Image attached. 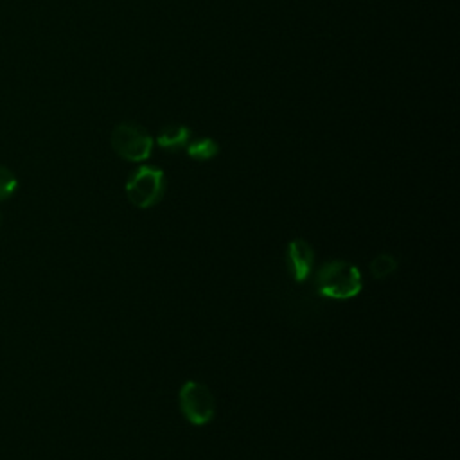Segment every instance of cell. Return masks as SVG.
I'll list each match as a JSON object with an SVG mask.
<instances>
[{
	"label": "cell",
	"instance_id": "obj_4",
	"mask_svg": "<svg viewBox=\"0 0 460 460\" xmlns=\"http://www.w3.org/2000/svg\"><path fill=\"white\" fill-rule=\"evenodd\" d=\"M181 415L194 426H203L214 419L216 401L210 388L199 381H185L178 394Z\"/></svg>",
	"mask_w": 460,
	"mask_h": 460
},
{
	"label": "cell",
	"instance_id": "obj_6",
	"mask_svg": "<svg viewBox=\"0 0 460 460\" xmlns=\"http://www.w3.org/2000/svg\"><path fill=\"white\" fill-rule=\"evenodd\" d=\"M192 138V133L183 124H167L162 128V131L156 137V144L165 151H180L185 149L189 140Z\"/></svg>",
	"mask_w": 460,
	"mask_h": 460
},
{
	"label": "cell",
	"instance_id": "obj_5",
	"mask_svg": "<svg viewBox=\"0 0 460 460\" xmlns=\"http://www.w3.org/2000/svg\"><path fill=\"white\" fill-rule=\"evenodd\" d=\"M288 264L296 282L305 280L314 264L313 246L305 239H293L288 246Z\"/></svg>",
	"mask_w": 460,
	"mask_h": 460
},
{
	"label": "cell",
	"instance_id": "obj_1",
	"mask_svg": "<svg viewBox=\"0 0 460 460\" xmlns=\"http://www.w3.org/2000/svg\"><path fill=\"white\" fill-rule=\"evenodd\" d=\"M316 291L332 300H349L359 295L363 282L359 270L347 261H329L325 262L314 277Z\"/></svg>",
	"mask_w": 460,
	"mask_h": 460
},
{
	"label": "cell",
	"instance_id": "obj_7",
	"mask_svg": "<svg viewBox=\"0 0 460 460\" xmlns=\"http://www.w3.org/2000/svg\"><path fill=\"white\" fill-rule=\"evenodd\" d=\"M185 151L194 160H210L219 153V146L214 138L203 137V138H190L185 146Z\"/></svg>",
	"mask_w": 460,
	"mask_h": 460
},
{
	"label": "cell",
	"instance_id": "obj_10",
	"mask_svg": "<svg viewBox=\"0 0 460 460\" xmlns=\"http://www.w3.org/2000/svg\"><path fill=\"white\" fill-rule=\"evenodd\" d=\"M0 221H2V216H0Z\"/></svg>",
	"mask_w": 460,
	"mask_h": 460
},
{
	"label": "cell",
	"instance_id": "obj_2",
	"mask_svg": "<svg viewBox=\"0 0 460 460\" xmlns=\"http://www.w3.org/2000/svg\"><path fill=\"white\" fill-rule=\"evenodd\" d=\"M111 149L128 162H144L153 151V137L146 128L133 120L119 122L110 135Z\"/></svg>",
	"mask_w": 460,
	"mask_h": 460
},
{
	"label": "cell",
	"instance_id": "obj_8",
	"mask_svg": "<svg viewBox=\"0 0 460 460\" xmlns=\"http://www.w3.org/2000/svg\"><path fill=\"white\" fill-rule=\"evenodd\" d=\"M397 270V259L392 253H377L370 261V273L376 280H383L390 277Z\"/></svg>",
	"mask_w": 460,
	"mask_h": 460
},
{
	"label": "cell",
	"instance_id": "obj_3",
	"mask_svg": "<svg viewBox=\"0 0 460 460\" xmlns=\"http://www.w3.org/2000/svg\"><path fill=\"white\" fill-rule=\"evenodd\" d=\"M165 192V174L153 165L137 167L126 181V196L137 208H149L156 205Z\"/></svg>",
	"mask_w": 460,
	"mask_h": 460
},
{
	"label": "cell",
	"instance_id": "obj_9",
	"mask_svg": "<svg viewBox=\"0 0 460 460\" xmlns=\"http://www.w3.org/2000/svg\"><path fill=\"white\" fill-rule=\"evenodd\" d=\"M18 187V180L14 172L4 165H0V201L11 198Z\"/></svg>",
	"mask_w": 460,
	"mask_h": 460
}]
</instances>
